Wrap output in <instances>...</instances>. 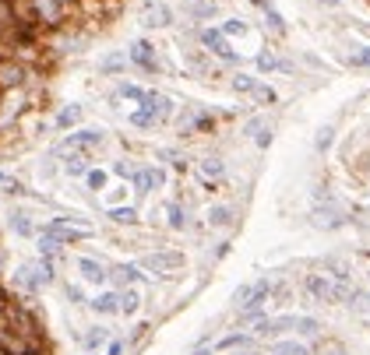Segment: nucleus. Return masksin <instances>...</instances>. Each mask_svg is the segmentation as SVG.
<instances>
[{"label":"nucleus","instance_id":"f257e3e1","mask_svg":"<svg viewBox=\"0 0 370 355\" xmlns=\"http://www.w3.org/2000/svg\"><path fill=\"white\" fill-rule=\"evenodd\" d=\"M42 236H53L61 247H67V243L88 240L92 229H88V222H81V218H57V222H49V225L42 229Z\"/></svg>","mask_w":370,"mask_h":355},{"label":"nucleus","instance_id":"f03ea898","mask_svg":"<svg viewBox=\"0 0 370 355\" xmlns=\"http://www.w3.org/2000/svg\"><path fill=\"white\" fill-rule=\"evenodd\" d=\"M0 348H4L8 355H35L39 352V341L18 334L15 324H11V317H8V310H4V313H0Z\"/></svg>","mask_w":370,"mask_h":355},{"label":"nucleus","instance_id":"7ed1b4c3","mask_svg":"<svg viewBox=\"0 0 370 355\" xmlns=\"http://www.w3.org/2000/svg\"><path fill=\"white\" fill-rule=\"evenodd\" d=\"M307 292L314 295V299H321V303H339V299H346V295H353V288L346 281H332L328 274H310L307 278Z\"/></svg>","mask_w":370,"mask_h":355},{"label":"nucleus","instance_id":"20e7f679","mask_svg":"<svg viewBox=\"0 0 370 355\" xmlns=\"http://www.w3.org/2000/svg\"><path fill=\"white\" fill-rule=\"evenodd\" d=\"M198 39H201V46H204L208 53H216L219 60H226V64H236V60H240V56L233 53V46L226 42V32H223V28H201Z\"/></svg>","mask_w":370,"mask_h":355},{"label":"nucleus","instance_id":"39448f33","mask_svg":"<svg viewBox=\"0 0 370 355\" xmlns=\"http://www.w3.org/2000/svg\"><path fill=\"white\" fill-rule=\"evenodd\" d=\"M138 264H141L145 271H152V274H166V271L184 267V254H177V250H159V254H145Z\"/></svg>","mask_w":370,"mask_h":355},{"label":"nucleus","instance_id":"423d86ee","mask_svg":"<svg viewBox=\"0 0 370 355\" xmlns=\"http://www.w3.org/2000/svg\"><path fill=\"white\" fill-rule=\"evenodd\" d=\"M268 288H272L268 278H261V281H254V285H240L236 295H233V303L243 306V310H261V303H264V295H268Z\"/></svg>","mask_w":370,"mask_h":355},{"label":"nucleus","instance_id":"0eeeda50","mask_svg":"<svg viewBox=\"0 0 370 355\" xmlns=\"http://www.w3.org/2000/svg\"><path fill=\"white\" fill-rule=\"evenodd\" d=\"M102 145V131H95V127H88V131H78V134H67L64 141H61V151H85V148H99Z\"/></svg>","mask_w":370,"mask_h":355},{"label":"nucleus","instance_id":"6e6552de","mask_svg":"<svg viewBox=\"0 0 370 355\" xmlns=\"http://www.w3.org/2000/svg\"><path fill=\"white\" fill-rule=\"evenodd\" d=\"M170 22H173V11L166 4H159V0H148L141 8V25H148V28H166Z\"/></svg>","mask_w":370,"mask_h":355},{"label":"nucleus","instance_id":"1a4fd4ad","mask_svg":"<svg viewBox=\"0 0 370 355\" xmlns=\"http://www.w3.org/2000/svg\"><path fill=\"white\" fill-rule=\"evenodd\" d=\"M25 67L18 64V60H0V88L4 92H11V88H22L25 85Z\"/></svg>","mask_w":370,"mask_h":355},{"label":"nucleus","instance_id":"9d476101","mask_svg":"<svg viewBox=\"0 0 370 355\" xmlns=\"http://www.w3.org/2000/svg\"><path fill=\"white\" fill-rule=\"evenodd\" d=\"M198 176L208 183V190H216V183L226 176V162L223 158H204V162H198Z\"/></svg>","mask_w":370,"mask_h":355},{"label":"nucleus","instance_id":"9b49d317","mask_svg":"<svg viewBox=\"0 0 370 355\" xmlns=\"http://www.w3.org/2000/svg\"><path fill=\"white\" fill-rule=\"evenodd\" d=\"M131 60H134L138 67H145V71H155V46H152L148 39H138V42L131 46Z\"/></svg>","mask_w":370,"mask_h":355},{"label":"nucleus","instance_id":"f8f14e48","mask_svg":"<svg viewBox=\"0 0 370 355\" xmlns=\"http://www.w3.org/2000/svg\"><path fill=\"white\" fill-rule=\"evenodd\" d=\"M155 187H163V172L159 169H138L134 172V190L138 194H152Z\"/></svg>","mask_w":370,"mask_h":355},{"label":"nucleus","instance_id":"ddd939ff","mask_svg":"<svg viewBox=\"0 0 370 355\" xmlns=\"http://www.w3.org/2000/svg\"><path fill=\"white\" fill-rule=\"evenodd\" d=\"M8 317H11V324H15V331H18V334H25V338H32V341H35L39 324H35V317H32V313H25V310H8Z\"/></svg>","mask_w":370,"mask_h":355},{"label":"nucleus","instance_id":"4468645a","mask_svg":"<svg viewBox=\"0 0 370 355\" xmlns=\"http://www.w3.org/2000/svg\"><path fill=\"white\" fill-rule=\"evenodd\" d=\"M49 281H53V274H49V261L25 267V285H29V288H46Z\"/></svg>","mask_w":370,"mask_h":355},{"label":"nucleus","instance_id":"2eb2a0df","mask_svg":"<svg viewBox=\"0 0 370 355\" xmlns=\"http://www.w3.org/2000/svg\"><path fill=\"white\" fill-rule=\"evenodd\" d=\"M141 106H145V109H152V113L159 116V120H166V116H173V99H166V95H159V92H148Z\"/></svg>","mask_w":370,"mask_h":355},{"label":"nucleus","instance_id":"dca6fc26","mask_svg":"<svg viewBox=\"0 0 370 355\" xmlns=\"http://www.w3.org/2000/svg\"><path fill=\"white\" fill-rule=\"evenodd\" d=\"M78 271H81L88 281H102V278H106V267H102L99 261H92V257H81V261H78Z\"/></svg>","mask_w":370,"mask_h":355},{"label":"nucleus","instance_id":"f3484780","mask_svg":"<svg viewBox=\"0 0 370 355\" xmlns=\"http://www.w3.org/2000/svg\"><path fill=\"white\" fill-rule=\"evenodd\" d=\"M92 310H95V313H117V310H120V295H117V292L99 295V299L92 303Z\"/></svg>","mask_w":370,"mask_h":355},{"label":"nucleus","instance_id":"a211bd4d","mask_svg":"<svg viewBox=\"0 0 370 355\" xmlns=\"http://www.w3.org/2000/svg\"><path fill=\"white\" fill-rule=\"evenodd\" d=\"M138 306H141V295H138L134 288L120 292V313H124V317H134V313H138Z\"/></svg>","mask_w":370,"mask_h":355},{"label":"nucleus","instance_id":"6ab92c4d","mask_svg":"<svg viewBox=\"0 0 370 355\" xmlns=\"http://www.w3.org/2000/svg\"><path fill=\"white\" fill-rule=\"evenodd\" d=\"M141 271H145L141 264H120L113 274H117V281H120V285H131V281H138V278H141Z\"/></svg>","mask_w":370,"mask_h":355},{"label":"nucleus","instance_id":"aec40b11","mask_svg":"<svg viewBox=\"0 0 370 355\" xmlns=\"http://www.w3.org/2000/svg\"><path fill=\"white\" fill-rule=\"evenodd\" d=\"M131 124H134V127H141V131H148V127H155V124H159V116H155L152 109H145V106H141V109L131 116Z\"/></svg>","mask_w":370,"mask_h":355},{"label":"nucleus","instance_id":"412c9836","mask_svg":"<svg viewBox=\"0 0 370 355\" xmlns=\"http://www.w3.org/2000/svg\"><path fill=\"white\" fill-rule=\"evenodd\" d=\"M78 120H81V106H67L57 113V127H74Z\"/></svg>","mask_w":370,"mask_h":355},{"label":"nucleus","instance_id":"4be33fe9","mask_svg":"<svg viewBox=\"0 0 370 355\" xmlns=\"http://www.w3.org/2000/svg\"><path fill=\"white\" fill-rule=\"evenodd\" d=\"M230 85H233V92H240V95H254V88H257V78H250V74H236Z\"/></svg>","mask_w":370,"mask_h":355},{"label":"nucleus","instance_id":"5701e85b","mask_svg":"<svg viewBox=\"0 0 370 355\" xmlns=\"http://www.w3.org/2000/svg\"><path fill=\"white\" fill-rule=\"evenodd\" d=\"M64 165H67V172H71V176H85V172H88V158H85V155H74V151L67 155V162H64Z\"/></svg>","mask_w":370,"mask_h":355},{"label":"nucleus","instance_id":"b1692460","mask_svg":"<svg viewBox=\"0 0 370 355\" xmlns=\"http://www.w3.org/2000/svg\"><path fill=\"white\" fill-rule=\"evenodd\" d=\"M110 218H113L117 225H134V222H138V211H134V208H110Z\"/></svg>","mask_w":370,"mask_h":355},{"label":"nucleus","instance_id":"393cba45","mask_svg":"<svg viewBox=\"0 0 370 355\" xmlns=\"http://www.w3.org/2000/svg\"><path fill=\"white\" fill-rule=\"evenodd\" d=\"M275 355H310V352H307V345H300V341H279V345H275Z\"/></svg>","mask_w":370,"mask_h":355},{"label":"nucleus","instance_id":"a878e982","mask_svg":"<svg viewBox=\"0 0 370 355\" xmlns=\"http://www.w3.org/2000/svg\"><path fill=\"white\" fill-rule=\"evenodd\" d=\"M216 11H219L216 0H198V4H194V18H201V22L204 18H216Z\"/></svg>","mask_w":370,"mask_h":355},{"label":"nucleus","instance_id":"bb28decb","mask_svg":"<svg viewBox=\"0 0 370 355\" xmlns=\"http://www.w3.org/2000/svg\"><path fill=\"white\" fill-rule=\"evenodd\" d=\"M230 218H233V211H230V208H211V215H208V225L223 229V225H230Z\"/></svg>","mask_w":370,"mask_h":355},{"label":"nucleus","instance_id":"cd10ccee","mask_svg":"<svg viewBox=\"0 0 370 355\" xmlns=\"http://www.w3.org/2000/svg\"><path fill=\"white\" fill-rule=\"evenodd\" d=\"M275 67H282V64L275 60V53H268V49L257 53V71H275Z\"/></svg>","mask_w":370,"mask_h":355},{"label":"nucleus","instance_id":"c85d7f7f","mask_svg":"<svg viewBox=\"0 0 370 355\" xmlns=\"http://www.w3.org/2000/svg\"><path fill=\"white\" fill-rule=\"evenodd\" d=\"M106 327H92V334H85V348H99V345H106Z\"/></svg>","mask_w":370,"mask_h":355},{"label":"nucleus","instance_id":"c756f323","mask_svg":"<svg viewBox=\"0 0 370 355\" xmlns=\"http://www.w3.org/2000/svg\"><path fill=\"white\" fill-rule=\"evenodd\" d=\"M166 215H170V229H184V225H187V215H184V208H180V204H170V211H166Z\"/></svg>","mask_w":370,"mask_h":355},{"label":"nucleus","instance_id":"7c9ffc66","mask_svg":"<svg viewBox=\"0 0 370 355\" xmlns=\"http://www.w3.org/2000/svg\"><path fill=\"white\" fill-rule=\"evenodd\" d=\"M85 180H88L92 190H102V187H106V172H102V169H88V172H85Z\"/></svg>","mask_w":370,"mask_h":355},{"label":"nucleus","instance_id":"2f4dec72","mask_svg":"<svg viewBox=\"0 0 370 355\" xmlns=\"http://www.w3.org/2000/svg\"><path fill=\"white\" fill-rule=\"evenodd\" d=\"M247 341H250L247 334H230V338H223L216 348H219V352H226V348H236V345H247Z\"/></svg>","mask_w":370,"mask_h":355},{"label":"nucleus","instance_id":"473e14b6","mask_svg":"<svg viewBox=\"0 0 370 355\" xmlns=\"http://www.w3.org/2000/svg\"><path fill=\"white\" fill-rule=\"evenodd\" d=\"M254 99H257V102H275V92H272L268 85H257V88H254Z\"/></svg>","mask_w":370,"mask_h":355},{"label":"nucleus","instance_id":"72a5a7b5","mask_svg":"<svg viewBox=\"0 0 370 355\" xmlns=\"http://www.w3.org/2000/svg\"><path fill=\"white\" fill-rule=\"evenodd\" d=\"M223 32H226V35H243V32H247V25H243L240 18H233V22H226V25H223Z\"/></svg>","mask_w":370,"mask_h":355},{"label":"nucleus","instance_id":"f704fd0d","mask_svg":"<svg viewBox=\"0 0 370 355\" xmlns=\"http://www.w3.org/2000/svg\"><path fill=\"white\" fill-rule=\"evenodd\" d=\"M296 327L303 334H317V331H321V327H317V320H307V317H296Z\"/></svg>","mask_w":370,"mask_h":355},{"label":"nucleus","instance_id":"c9c22d12","mask_svg":"<svg viewBox=\"0 0 370 355\" xmlns=\"http://www.w3.org/2000/svg\"><path fill=\"white\" fill-rule=\"evenodd\" d=\"M120 95H127V99H138V102H145V95H148V92H141L138 85H124V88H120Z\"/></svg>","mask_w":370,"mask_h":355},{"label":"nucleus","instance_id":"e433bc0d","mask_svg":"<svg viewBox=\"0 0 370 355\" xmlns=\"http://www.w3.org/2000/svg\"><path fill=\"white\" fill-rule=\"evenodd\" d=\"M353 64H356V67H370V46H363V49L353 56Z\"/></svg>","mask_w":370,"mask_h":355},{"label":"nucleus","instance_id":"4c0bfd02","mask_svg":"<svg viewBox=\"0 0 370 355\" xmlns=\"http://www.w3.org/2000/svg\"><path fill=\"white\" fill-rule=\"evenodd\" d=\"M264 15H268V28H272V32H282V18H279L272 8H264Z\"/></svg>","mask_w":370,"mask_h":355},{"label":"nucleus","instance_id":"58836bf2","mask_svg":"<svg viewBox=\"0 0 370 355\" xmlns=\"http://www.w3.org/2000/svg\"><path fill=\"white\" fill-rule=\"evenodd\" d=\"M332 145V131H321V134H317V151H325Z\"/></svg>","mask_w":370,"mask_h":355},{"label":"nucleus","instance_id":"ea45409f","mask_svg":"<svg viewBox=\"0 0 370 355\" xmlns=\"http://www.w3.org/2000/svg\"><path fill=\"white\" fill-rule=\"evenodd\" d=\"M15 229H18L22 236H29V232H32V225L25 222V215H15Z\"/></svg>","mask_w":370,"mask_h":355},{"label":"nucleus","instance_id":"a19ab883","mask_svg":"<svg viewBox=\"0 0 370 355\" xmlns=\"http://www.w3.org/2000/svg\"><path fill=\"white\" fill-rule=\"evenodd\" d=\"M113 172H117V176H131V180H134V169H131L127 162H117V165H113Z\"/></svg>","mask_w":370,"mask_h":355},{"label":"nucleus","instance_id":"79ce46f5","mask_svg":"<svg viewBox=\"0 0 370 355\" xmlns=\"http://www.w3.org/2000/svg\"><path fill=\"white\" fill-rule=\"evenodd\" d=\"M120 352H124V341H113V345H110V352H106V355H120Z\"/></svg>","mask_w":370,"mask_h":355},{"label":"nucleus","instance_id":"37998d69","mask_svg":"<svg viewBox=\"0 0 370 355\" xmlns=\"http://www.w3.org/2000/svg\"><path fill=\"white\" fill-rule=\"evenodd\" d=\"M250 4H257V8H272V0H250Z\"/></svg>","mask_w":370,"mask_h":355},{"label":"nucleus","instance_id":"c03bdc74","mask_svg":"<svg viewBox=\"0 0 370 355\" xmlns=\"http://www.w3.org/2000/svg\"><path fill=\"white\" fill-rule=\"evenodd\" d=\"M194 355H208V352H204V348H201V352H194Z\"/></svg>","mask_w":370,"mask_h":355}]
</instances>
